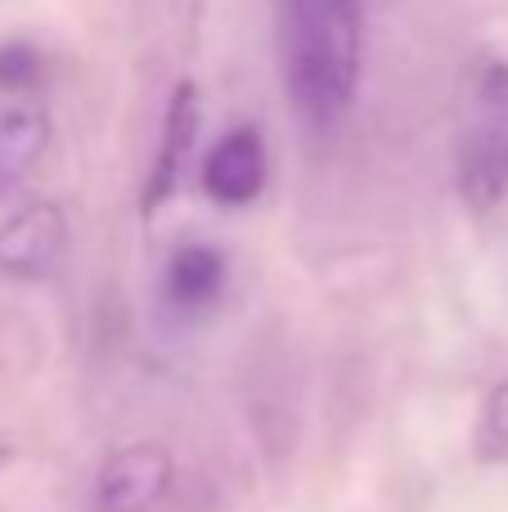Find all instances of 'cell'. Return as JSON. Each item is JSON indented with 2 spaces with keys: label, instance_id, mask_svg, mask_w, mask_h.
I'll use <instances>...</instances> for the list:
<instances>
[{
  "label": "cell",
  "instance_id": "6da1fadb",
  "mask_svg": "<svg viewBox=\"0 0 508 512\" xmlns=\"http://www.w3.org/2000/svg\"><path fill=\"white\" fill-rule=\"evenodd\" d=\"M356 72V0H284V81L315 126L347 113Z\"/></svg>",
  "mask_w": 508,
  "mask_h": 512
},
{
  "label": "cell",
  "instance_id": "7a4b0ae2",
  "mask_svg": "<svg viewBox=\"0 0 508 512\" xmlns=\"http://www.w3.org/2000/svg\"><path fill=\"white\" fill-rule=\"evenodd\" d=\"M167 481H171V454L153 441L140 445H126L117 450L113 459L104 463L99 472V512H144L153 508L162 495H167Z\"/></svg>",
  "mask_w": 508,
  "mask_h": 512
},
{
  "label": "cell",
  "instance_id": "3957f363",
  "mask_svg": "<svg viewBox=\"0 0 508 512\" xmlns=\"http://www.w3.org/2000/svg\"><path fill=\"white\" fill-rule=\"evenodd\" d=\"M68 225L54 203H32L23 212H14L0 225V270L18 274V279H36L45 274L63 252Z\"/></svg>",
  "mask_w": 508,
  "mask_h": 512
},
{
  "label": "cell",
  "instance_id": "277c9868",
  "mask_svg": "<svg viewBox=\"0 0 508 512\" xmlns=\"http://www.w3.org/2000/svg\"><path fill=\"white\" fill-rule=\"evenodd\" d=\"M261 185H266V144H261V131L239 126L207 153L203 189L221 207H243L261 194Z\"/></svg>",
  "mask_w": 508,
  "mask_h": 512
},
{
  "label": "cell",
  "instance_id": "5b68a950",
  "mask_svg": "<svg viewBox=\"0 0 508 512\" xmlns=\"http://www.w3.org/2000/svg\"><path fill=\"white\" fill-rule=\"evenodd\" d=\"M459 194L473 212H491L508 194V117L495 113L459 149Z\"/></svg>",
  "mask_w": 508,
  "mask_h": 512
},
{
  "label": "cell",
  "instance_id": "8992f818",
  "mask_svg": "<svg viewBox=\"0 0 508 512\" xmlns=\"http://www.w3.org/2000/svg\"><path fill=\"white\" fill-rule=\"evenodd\" d=\"M194 135H198V90L189 81H180L171 90V108H167V122H162V149L158 162H153V180L144 189V212L162 207L176 189V176L185 167V153L194 149Z\"/></svg>",
  "mask_w": 508,
  "mask_h": 512
},
{
  "label": "cell",
  "instance_id": "52a82bcc",
  "mask_svg": "<svg viewBox=\"0 0 508 512\" xmlns=\"http://www.w3.org/2000/svg\"><path fill=\"white\" fill-rule=\"evenodd\" d=\"M50 144V122L36 108H9L0 113V198H9Z\"/></svg>",
  "mask_w": 508,
  "mask_h": 512
},
{
  "label": "cell",
  "instance_id": "ba28073f",
  "mask_svg": "<svg viewBox=\"0 0 508 512\" xmlns=\"http://www.w3.org/2000/svg\"><path fill=\"white\" fill-rule=\"evenodd\" d=\"M221 279H225V261L221 252L203 248V243H189L171 256V274H167V288H171V301L185 310L194 306H207L216 301L221 292Z\"/></svg>",
  "mask_w": 508,
  "mask_h": 512
},
{
  "label": "cell",
  "instance_id": "9c48e42d",
  "mask_svg": "<svg viewBox=\"0 0 508 512\" xmlns=\"http://www.w3.org/2000/svg\"><path fill=\"white\" fill-rule=\"evenodd\" d=\"M36 77H41V59H36L32 45H23V41L0 45V86L23 90V86H32Z\"/></svg>",
  "mask_w": 508,
  "mask_h": 512
},
{
  "label": "cell",
  "instance_id": "30bf717a",
  "mask_svg": "<svg viewBox=\"0 0 508 512\" xmlns=\"http://www.w3.org/2000/svg\"><path fill=\"white\" fill-rule=\"evenodd\" d=\"M482 445H486V454H508V382L495 387L491 400H486Z\"/></svg>",
  "mask_w": 508,
  "mask_h": 512
},
{
  "label": "cell",
  "instance_id": "8fae6325",
  "mask_svg": "<svg viewBox=\"0 0 508 512\" xmlns=\"http://www.w3.org/2000/svg\"><path fill=\"white\" fill-rule=\"evenodd\" d=\"M477 95H482V104L491 108V113H504L508 117V63H491V68L482 72V86H477Z\"/></svg>",
  "mask_w": 508,
  "mask_h": 512
}]
</instances>
